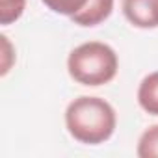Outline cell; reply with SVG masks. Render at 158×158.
Segmentation results:
<instances>
[{
  "label": "cell",
  "mask_w": 158,
  "mask_h": 158,
  "mask_svg": "<svg viewBox=\"0 0 158 158\" xmlns=\"http://www.w3.org/2000/svg\"><path fill=\"white\" fill-rule=\"evenodd\" d=\"M65 127L76 141L84 145H99L114 136L117 114L108 101L82 95L67 104Z\"/></svg>",
  "instance_id": "obj_1"
},
{
  "label": "cell",
  "mask_w": 158,
  "mask_h": 158,
  "mask_svg": "<svg viewBox=\"0 0 158 158\" xmlns=\"http://www.w3.org/2000/svg\"><path fill=\"white\" fill-rule=\"evenodd\" d=\"M119 69L115 50L101 41H88L74 47L67 58V71L74 82L97 88L112 82Z\"/></svg>",
  "instance_id": "obj_2"
},
{
  "label": "cell",
  "mask_w": 158,
  "mask_h": 158,
  "mask_svg": "<svg viewBox=\"0 0 158 158\" xmlns=\"http://www.w3.org/2000/svg\"><path fill=\"white\" fill-rule=\"evenodd\" d=\"M125 19L141 30L158 28V0H123Z\"/></svg>",
  "instance_id": "obj_3"
},
{
  "label": "cell",
  "mask_w": 158,
  "mask_h": 158,
  "mask_svg": "<svg viewBox=\"0 0 158 158\" xmlns=\"http://www.w3.org/2000/svg\"><path fill=\"white\" fill-rule=\"evenodd\" d=\"M114 2L115 0H89L88 6L80 11L71 17V21L78 26L84 28H93L101 23H104L112 11H114Z\"/></svg>",
  "instance_id": "obj_4"
},
{
  "label": "cell",
  "mask_w": 158,
  "mask_h": 158,
  "mask_svg": "<svg viewBox=\"0 0 158 158\" xmlns=\"http://www.w3.org/2000/svg\"><path fill=\"white\" fill-rule=\"evenodd\" d=\"M138 104L149 115H158V71L149 73L139 82Z\"/></svg>",
  "instance_id": "obj_5"
},
{
  "label": "cell",
  "mask_w": 158,
  "mask_h": 158,
  "mask_svg": "<svg viewBox=\"0 0 158 158\" xmlns=\"http://www.w3.org/2000/svg\"><path fill=\"white\" fill-rule=\"evenodd\" d=\"M136 154L139 158H158V125L149 127L139 136Z\"/></svg>",
  "instance_id": "obj_6"
},
{
  "label": "cell",
  "mask_w": 158,
  "mask_h": 158,
  "mask_svg": "<svg viewBox=\"0 0 158 158\" xmlns=\"http://www.w3.org/2000/svg\"><path fill=\"white\" fill-rule=\"evenodd\" d=\"M41 2L58 15H65V17H73L76 13H80L89 0H41Z\"/></svg>",
  "instance_id": "obj_7"
},
{
  "label": "cell",
  "mask_w": 158,
  "mask_h": 158,
  "mask_svg": "<svg viewBox=\"0 0 158 158\" xmlns=\"http://www.w3.org/2000/svg\"><path fill=\"white\" fill-rule=\"evenodd\" d=\"M26 8V0H0V24L8 26L21 19Z\"/></svg>",
  "instance_id": "obj_8"
},
{
  "label": "cell",
  "mask_w": 158,
  "mask_h": 158,
  "mask_svg": "<svg viewBox=\"0 0 158 158\" xmlns=\"http://www.w3.org/2000/svg\"><path fill=\"white\" fill-rule=\"evenodd\" d=\"M0 39H2V45H4V63H2V76H6V74H8V71H10V61H8V58H10V48H11V45H10V41H8V37H6V35H2Z\"/></svg>",
  "instance_id": "obj_9"
}]
</instances>
